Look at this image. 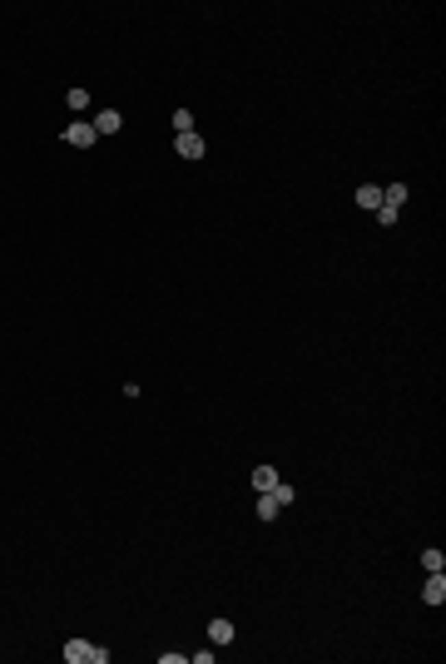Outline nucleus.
<instances>
[{
    "label": "nucleus",
    "instance_id": "f03ea898",
    "mask_svg": "<svg viewBox=\"0 0 446 664\" xmlns=\"http://www.w3.org/2000/svg\"><path fill=\"white\" fill-rule=\"evenodd\" d=\"M95 139H99V134H95V124H90V119H75L70 129H65V144H75V149H90Z\"/></svg>",
    "mask_w": 446,
    "mask_h": 664
},
{
    "label": "nucleus",
    "instance_id": "6e6552de",
    "mask_svg": "<svg viewBox=\"0 0 446 664\" xmlns=\"http://www.w3.org/2000/svg\"><path fill=\"white\" fill-rule=\"evenodd\" d=\"M407 203V183H387L382 189V209H401Z\"/></svg>",
    "mask_w": 446,
    "mask_h": 664
},
{
    "label": "nucleus",
    "instance_id": "ddd939ff",
    "mask_svg": "<svg viewBox=\"0 0 446 664\" xmlns=\"http://www.w3.org/2000/svg\"><path fill=\"white\" fill-rule=\"evenodd\" d=\"M421 565H427V570H446V555L432 546V550H421Z\"/></svg>",
    "mask_w": 446,
    "mask_h": 664
},
{
    "label": "nucleus",
    "instance_id": "1a4fd4ad",
    "mask_svg": "<svg viewBox=\"0 0 446 664\" xmlns=\"http://www.w3.org/2000/svg\"><path fill=\"white\" fill-rule=\"evenodd\" d=\"M273 486H278V471H273V466H258V471H253V491H273Z\"/></svg>",
    "mask_w": 446,
    "mask_h": 664
},
{
    "label": "nucleus",
    "instance_id": "423d86ee",
    "mask_svg": "<svg viewBox=\"0 0 446 664\" xmlns=\"http://www.w3.org/2000/svg\"><path fill=\"white\" fill-rule=\"evenodd\" d=\"M357 203H362V209H382V189H377V183H357Z\"/></svg>",
    "mask_w": 446,
    "mask_h": 664
},
{
    "label": "nucleus",
    "instance_id": "9b49d317",
    "mask_svg": "<svg viewBox=\"0 0 446 664\" xmlns=\"http://www.w3.org/2000/svg\"><path fill=\"white\" fill-rule=\"evenodd\" d=\"M65 105H70L75 114H84V110H90V90H70V94H65Z\"/></svg>",
    "mask_w": 446,
    "mask_h": 664
},
{
    "label": "nucleus",
    "instance_id": "f8f14e48",
    "mask_svg": "<svg viewBox=\"0 0 446 664\" xmlns=\"http://www.w3.org/2000/svg\"><path fill=\"white\" fill-rule=\"evenodd\" d=\"M174 134H194V114L188 110H174Z\"/></svg>",
    "mask_w": 446,
    "mask_h": 664
},
{
    "label": "nucleus",
    "instance_id": "20e7f679",
    "mask_svg": "<svg viewBox=\"0 0 446 664\" xmlns=\"http://www.w3.org/2000/svg\"><path fill=\"white\" fill-rule=\"evenodd\" d=\"M174 149H179L184 159H203V149H208V144H203L199 134H179V139H174Z\"/></svg>",
    "mask_w": 446,
    "mask_h": 664
},
{
    "label": "nucleus",
    "instance_id": "f257e3e1",
    "mask_svg": "<svg viewBox=\"0 0 446 664\" xmlns=\"http://www.w3.org/2000/svg\"><path fill=\"white\" fill-rule=\"evenodd\" d=\"M65 659H70V664H104V659H110V650H104V645H90V639H70V645H65Z\"/></svg>",
    "mask_w": 446,
    "mask_h": 664
},
{
    "label": "nucleus",
    "instance_id": "7ed1b4c3",
    "mask_svg": "<svg viewBox=\"0 0 446 664\" xmlns=\"http://www.w3.org/2000/svg\"><path fill=\"white\" fill-rule=\"evenodd\" d=\"M421 600H427V605H441V600H446V575H441V570L427 575V585H421Z\"/></svg>",
    "mask_w": 446,
    "mask_h": 664
},
{
    "label": "nucleus",
    "instance_id": "39448f33",
    "mask_svg": "<svg viewBox=\"0 0 446 664\" xmlns=\"http://www.w3.org/2000/svg\"><path fill=\"white\" fill-rule=\"evenodd\" d=\"M233 635L238 630H233L228 620H208V639H214V645H233Z\"/></svg>",
    "mask_w": 446,
    "mask_h": 664
},
{
    "label": "nucleus",
    "instance_id": "0eeeda50",
    "mask_svg": "<svg viewBox=\"0 0 446 664\" xmlns=\"http://www.w3.org/2000/svg\"><path fill=\"white\" fill-rule=\"evenodd\" d=\"M119 124H124V119H119V110H99V114H95V134H114Z\"/></svg>",
    "mask_w": 446,
    "mask_h": 664
},
{
    "label": "nucleus",
    "instance_id": "9d476101",
    "mask_svg": "<svg viewBox=\"0 0 446 664\" xmlns=\"http://www.w3.org/2000/svg\"><path fill=\"white\" fill-rule=\"evenodd\" d=\"M278 511H283V506H278V496L263 491V496H258V515H263V521H278Z\"/></svg>",
    "mask_w": 446,
    "mask_h": 664
}]
</instances>
